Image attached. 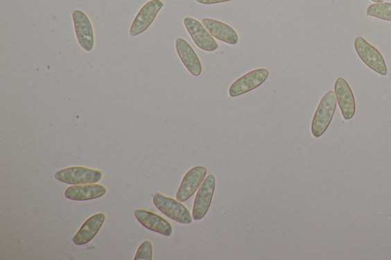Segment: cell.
Listing matches in <instances>:
<instances>
[{
    "instance_id": "obj_18",
    "label": "cell",
    "mask_w": 391,
    "mask_h": 260,
    "mask_svg": "<svg viewBox=\"0 0 391 260\" xmlns=\"http://www.w3.org/2000/svg\"><path fill=\"white\" fill-rule=\"evenodd\" d=\"M153 243L150 241H145L139 246L137 254L134 258V260H153Z\"/></svg>"
},
{
    "instance_id": "obj_2",
    "label": "cell",
    "mask_w": 391,
    "mask_h": 260,
    "mask_svg": "<svg viewBox=\"0 0 391 260\" xmlns=\"http://www.w3.org/2000/svg\"><path fill=\"white\" fill-rule=\"evenodd\" d=\"M153 203L164 216L176 223L184 225H190L193 223L192 214L184 205L175 198L157 193L153 196Z\"/></svg>"
},
{
    "instance_id": "obj_19",
    "label": "cell",
    "mask_w": 391,
    "mask_h": 260,
    "mask_svg": "<svg viewBox=\"0 0 391 260\" xmlns=\"http://www.w3.org/2000/svg\"><path fill=\"white\" fill-rule=\"evenodd\" d=\"M231 1H232V0H196V2L204 5H212L222 3H228Z\"/></svg>"
},
{
    "instance_id": "obj_20",
    "label": "cell",
    "mask_w": 391,
    "mask_h": 260,
    "mask_svg": "<svg viewBox=\"0 0 391 260\" xmlns=\"http://www.w3.org/2000/svg\"><path fill=\"white\" fill-rule=\"evenodd\" d=\"M371 1H372L375 3H383V0H371Z\"/></svg>"
},
{
    "instance_id": "obj_7",
    "label": "cell",
    "mask_w": 391,
    "mask_h": 260,
    "mask_svg": "<svg viewBox=\"0 0 391 260\" xmlns=\"http://www.w3.org/2000/svg\"><path fill=\"white\" fill-rule=\"evenodd\" d=\"M207 169L205 166H197L191 168L185 175L180 183L176 195V200L184 202L197 192L202 182L207 177Z\"/></svg>"
},
{
    "instance_id": "obj_17",
    "label": "cell",
    "mask_w": 391,
    "mask_h": 260,
    "mask_svg": "<svg viewBox=\"0 0 391 260\" xmlns=\"http://www.w3.org/2000/svg\"><path fill=\"white\" fill-rule=\"evenodd\" d=\"M366 15L391 21V3L383 2L372 4L367 7Z\"/></svg>"
},
{
    "instance_id": "obj_12",
    "label": "cell",
    "mask_w": 391,
    "mask_h": 260,
    "mask_svg": "<svg viewBox=\"0 0 391 260\" xmlns=\"http://www.w3.org/2000/svg\"><path fill=\"white\" fill-rule=\"evenodd\" d=\"M134 217L150 231L166 236L172 234L173 228L169 221L154 212L138 209L134 211Z\"/></svg>"
},
{
    "instance_id": "obj_13",
    "label": "cell",
    "mask_w": 391,
    "mask_h": 260,
    "mask_svg": "<svg viewBox=\"0 0 391 260\" xmlns=\"http://www.w3.org/2000/svg\"><path fill=\"white\" fill-rule=\"evenodd\" d=\"M105 220H106V215L103 212L89 218L78 232L73 236V242L76 245L82 246L92 241L101 230Z\"/></svg>"
},
{
    "instance_id": "obj_5",
    "label": "cell",
    "mask_w": 391,
    "mask_h": 260,
    "mask_svg": "<svg viewBox=\"0 0 391 260\" xmlns=\"http://www.w3.org/2000/svg\"><path fill=\"white\" fill-rule=\"evenodd\" d=\"M216 189V177L214 174H209L202 182L195 197L192 216L195 220L204 218L211 205Z\"/></svg>"
},
{
    "instance_id": "obj_11",
    "label": "cell",
    "mask_w": 391,
    "mask_h": 260,
    "mask_svg": "<svg viewBox=\"0 0 391 260\" xmlns=\"http://www.w3.org/2000/svg\"><path fill=\"white\" fill-rule=\"evenodd\" d=\"M334 92L343 118L345 120L351 119L356 113V101L347 81L342 78H338Z\"/></svg>"
},
{
    "instance_id": "obj_9",
    "label": "cell",
    "mask_w": 391,
    "mask_h": 260,
    "mask_svg": "<svg viewBox=\"0 0 391 260\" xmlns=\"http://www.w3.org/2000/svg\"><path fill=\"white\" fill-rule=\"evenodd\" d=\"M184 24L192 38V40L199 49L207 52H214L219 49V45L214 38L209 34L207 29L197 19L186 17Z\"/></svg>"
},
{
    "instance_id": "obj_8",
    "label": "cell",
    "mask_w": 391,
    "mask_h": 260,
    "mask_svg": "<svg viewBox=\"0 0 391 260\" xmlns=\"http://www.w3.org/2000/svg\"><path fill=\"white\" fill-rule=\"evenodd\" d=\"M163 6L164 3L161 0H151L143 6L133 20L130 31V35L137 37L145 33L151 26Z\"/></svg>"
},
{
    "instance_id": "obj_1",
    "label": "cell",
    "mask_w": 391,
    "mask_h": 260,
    "mask_svg": "<svg viewBox=\"0 0 391 260\" xmlns=\"http://www.w3.org/2000/svg\"><path fill=\"white\" fill-rule=\"evenodd\" d=\"M336 110L335 92L330 90L320 102L312 121L311 132L313 137H320L324 134L334 116Z\"/></svg>"
},
{
    "instance_id": "obj_16",
    "label": "cell",
    "mask_w": 391,
    "mask_h": 260,
    "mask_svg": "<svg viewBox=\"0 0 391 260\" xmlns=\"http://www.w3.org/2000/svg\"><path fill=\"white\" fill-rule=\"evenodd\" d=\"M202 24L207 29L210 35L217 40L236 45L238 42V36L234 29L225 23L213 19H202Z\"/></svg>"
},
{
    "instance_id": "obj_4",
    "label": "cell",
    "mask_w": 391,
    "mask_h": 260,
    "mask_svg": "<svg viewBox=\"0 0 391 260\" xmlns=\"http://www.w3.org/2000/svg\"><path fill=\"white\" fill-rule=\"evenodd\" d=\"M355 49L358 57L363 63L374 72L381 75L388 74L385 60L381 53L373 46L366 42L363 37H358L355 41Z\"/></svg>"
},
{
    "instance_id": "obj_14",
    "label": "cell",
    "mask_w": 391,
    "mask_h": 260,
    "mask_svg": "<svg viewBox=\"0 0 391 260\" xmlns=\"http://www.w3.org/2000/svg\"><path fill=\"white\" fill-rule=\"evenodd\" d=\"M175 47L177 55L182 61L186 70L194 76H199L202 73V64L197 53L191 44L184 38H177Z\"/></svg>"
},
{
    "instance_id": "obj_3",
    "label": "cell",
    "mask_w": 391,
    "mask_h": 260,
    "mask_svg": "<svg viewBox=\"0 0 391 260\" xmlns=\"http://www.w3.org/2000/svg\"><path fill=\"white\" fill-rule=\"evenodd\" d=\"M57 180L70 185L92 184L99 182L103 173L87 167L72 166L60 170L55 174Z\"/></svg>"
},
{
    "instance_id": "obj_10",
    "label": "cell",
    "mask_w": 391,
    "mask_h": 260,
    "mask_svg": "<svg viewBox=\"0 0 391 260\" xmlns=\"http://www.w3.org/2000/svg\"><path fill=\"white\" fill-rule=\"evenodd\" d=\"M75 33L82 49L87 52L92 51L94 47V29L87 15L81 10L72 13Z\"/></svg>"
},
{
    "instance_id": "obj_6",
    "label": "cell",
    "mask_w": 391,
    "mask_h": 260,
    "mask_svg": "<svg viewBox=\"0 0 391 260\" xmlns=\"http://www.w3.org/2000/svg\"><path fill=\"white\" fill-rule=\"evenodd\" d=\"M268 76L269 71L266 68H259L247 73L232 84L229 94L235 98L249 93L262 85Z\"/></svg>"
},
{
    "instance_id": "obj_15",
    "label": "cell",
    "mask_w": 391,
    "mask_h": 260,
    "mask_svg": "<svg viewBox=\"0 0 391 260\" xmlns=\"http://www.w3.org/2000/svg\"><path fill=\"white\" fill-rule=\"evenodd\" d=\"M106 193V187L92 183V184L72 185L66 189L64 196L73 201L85 202L101 198Z\"/></svg>"
}]
</instances>
